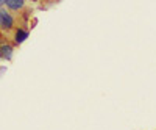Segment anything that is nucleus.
Masks as SVG:
<instances>
[{"label":"nucleus","mask_w":156,"mask_h":130,"mask_svg":"<svg viewBox=\"0 0 156 130\" xmlns=\"http://www.w3.org/2000/svg\"><path fill=\"white\" fill-rule=\"evenodd\" d=\"M28 36H30V30L27 27H23V25H19V27L12 30V44L20 46L28 39Z\"/></svg>","instance_id":"obj_1"},{"label":"nucleus","mask_w":156,"mask_h":130,"mask_svg":"<svg viewBox=\"0 0 156 130\" xmlns=\"http://www.w3.org/2000/svg\"><path fill=\"white\" fill-rule=\"evenodd\" d=\"M14 44L11 43H0V60H5V61H11L12 55H14Z\"/></svg>","instance_id":"obj_2"},{"label":"nucleus","mask_w":156,"mask_h":130,"mask_svg":"<svg viewBox=\"0 0 156 130\" xmlns=\"http://www.w3.org/2000/svg\"><path fill=\"white\" fill-rule=\"evenodd\" d=\"M27 6V0H5V8L11 13H22Z\"/></svg>","instance_id":"obj_3"},{"label":"nucleus","mask_w":156,"mask_h":130,"mask_svg":"<svg viewBox=\"0 0 156 130\" xmlns=\"http://www.w3.org/2000/svg\"><path fill=\"white\" fill-rule=\"evenodd\" d=\"M2 6H5V0H0V8Z\"/></svg>","instance_id":"obj_4"}]
</instances>
